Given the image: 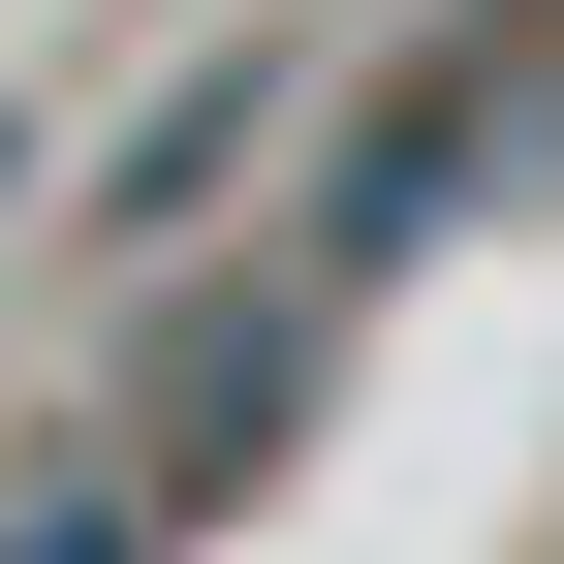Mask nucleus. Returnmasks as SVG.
I'll return each instance as SVG.
<instances>
[{
  "instance_id": "7ed1b4c3",
  "label": "nucleus",
  "mask_w": 564,
  "mask_h": 564,
  "mask_svg": "<svg viewBox=\"0 0 564 564\" xmlns=\"http://www.w3.org/2000/svg\"><path fill=\"white\" fill-rule=\"evenodd\" d=\"M282 95H314V63H282V32H251V63H188V95H158V126H126V158H95V251H188V220H220V188L282 158Z\"/></svg>"
},
{
  "instance_id": "f257e3e1",
  "label": "nucleus",
  "mask_w": 564,
  "mask_h": 564,
  "mask_svg": "<svg viewBox=\"0 0 564 564\" xmlns=\"http://www.w3.org/2000/svg\"><path fill=\"white\" fill-rule=\"evenodd\" d=\"M314 408H345V282H188V314H158V408H126V502H158V533L251 502Z\"/></svg>"
},
{
  "instance_id": "f03ea898",
  "label": "nucleus",
  "mask_w": 564,
  "mask_h": 564,
  "mask_svg": "<svg viewBox=\"0 0 564 564\" xmlns=\"http://www.w3.org/2000/svg\"><path fill=\"white\" fill-rule=\"evenodd\" d=\"M470 158H502V32H440V63H377V95H345V158H314V282H377V251H440V220H470Z\"/></svg>"
},
{
  "instance_id": "20e7f679",
  "label": "nucleus",
  "mask_w": 564,
  "mask_h": 564,
  "mask_svg": "<svg viewBox=\"0 0 564 564\" xmlns=\"http://www.w3.org/2000/svg\"><path fill=\"white\" fill-rule=\"evenodd\" d=\"M0 564H158V502H126V470H32V502H0Z\"/></svg>"
},
{
  "instance_id": "39448f33",
  "label": "nucleus",
  "mask_w": 564,
  "mask_h": 564,
  "mask_svg": "<svg viewBox=\"0 0 564 564\" xmlns=\"http://www.w3.org/2000/svg\"><path fill=\"white\" fill-rule=\"evenodd\" d=\"M0 188H32V95H0Z\"/></svg>"
}]
</instances>
